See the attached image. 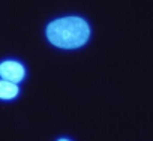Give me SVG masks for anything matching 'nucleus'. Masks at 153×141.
<instances>
[{"mask_svg":"<svg viewBox=\"0 0 153 141\" xmlns=\"http://www.w3.org/2000/svg\"><path fill=\"white\" fill-rule=\"evenodd\" d=\"M90 36V27L80 17H65L54 20L47 27L48 41L57 48L75 50L83 47Z\"/></svg>","mask_w":153,"mask_h":141,"instance_id":"f257e3e1","label":"nucleus"},{"mask_svg":"<svg viewBox=\"0 0 153 141\" xmlns=\"http://www.w3.org/2000/svg\"><path fill=\"white\" fill-rule=\"evenodd\" d=\"M0 77H2V80L18 84L26 77V69L20 62L5 60V62L0 63Z\"/></svg>","mask_w":153,"mask_h":141,"instance_id":"f03ea898","label":"nucleus"},{"mask_svg":"<svg viewBox=\"0 0 153 141\" xmlns=\"http://www.w3.org/2000/svg\"><path fill=\"white\" fill-rule=\"evenodd\" d=\"M18 93H20L18 84L6 80H0V99L2 101H12L18 96Z\"/></svg>","mask_w":153,"mask_h":141,"instance_id":"7ed1b4c3","label":"nucleus"},{"mask_svg":"<svg viewBox=\"0 0 153 141\" xmlns=\"http://www.w3.org/2000/svg\"><path fill=\"white\" fill-rule=\"evenodd\" d=\"M59 141H69V140H66V138H60Z\"/></svg>","mask_w":153,"mask_h":141,"instance_id":"20e7f679","label":"nucleus"}]
</instances>
